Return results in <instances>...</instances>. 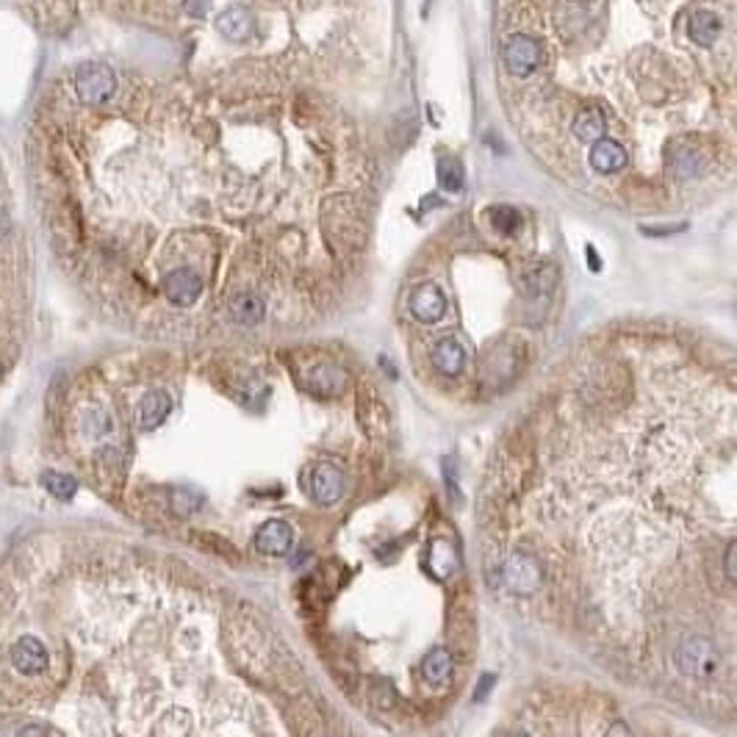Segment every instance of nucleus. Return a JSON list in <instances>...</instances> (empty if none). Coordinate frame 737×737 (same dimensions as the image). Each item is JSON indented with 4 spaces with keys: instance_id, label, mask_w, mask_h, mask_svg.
I'll return each instance as SVG.
<instances>
[{
    "instance_id": "nucleus-1",
    "label": "nucleus",
    "mask_w": 737,
    "mask_h": 737,
    "mask_svg": "<svg viewBox=\"0 0 737 737\" xmlns=\"http://www.w3.org/2000/svg\"><path fill=\"white\" fill-rule=\"evenodd\" d=\"M31 305V247L17 219V195L0 145V383L23 352Z\"/></svg>"
},
{
    "instance_id": "nucleus-2",
    "label": "nucleus",
    "mask_w": 737,
    "mask_h": 737,
    "mask_svg": "<svg viewBox=\"0 0 737 737\" xmlns=\"http://www.w3.org/2000/svg\"><path fill=\"white\" fill-rule=\"evenodd\" d=\"M227 641H230L233 660H236V665H238L241 671L253 673V677H264V673L272 668L275 654H272V649H269L267 635L261 632V627H258L253 619L238 616V619L230 624Z\"/></svg>"
},
{
    "instance_id": "nucleus-3",
    "label": "nucleus",
    "mask_w": 737,
    "mask_h": 737,
    "mask_svg": "<svg viewBox=\"0 0 737 737\" xmlns=\"http://www.w3.org/2000/svg\"><path fill=\"white\" fill-rule=\"evenodd\" d=\"M673 662H677L680 673L693 680H712L721 668V654L718 646L707 638H688L673 651Z\"/></svg>"
},
{
    "instance_id": "nucleus-4",
    "label": "nucleus",
    "mask_w": 737,
    "mask_h": 737,
    "mask_svg": "<svg viewBox=\"0 0 737 737\" xmlns=\"http://www.w3.org/2000/svg\"><path fill=\"white\" fill-rule=\"evenodd\" d=\"M161 291L172 305H177V308H189V305H195L197 297L203 294V280L195 269L177 267L161 278Z\"/></svg>"
},
{
    "instance_id": "nucleus-5",
    "label": "nucleus",
    "mask_w": 737,
    "mask_h": 737,
    "mask_svg": "<svg viewBox=\"0 0 737 737\" xmlns=\"http://www.w3.org/2000/svg\"><path fill=\"white\" fill-rule=\"evenodd\" d=\"M502 58H505V67H508L513 76L527 78V76H532V73L540 67L543 53H540V45H538L532 36L516 34V36L508 39V45H505V50H502Z\"/></svg>"
},
{
    "instance_id": "nucleus-6",
    "label": "nucleus",
    "mask_w": 737,
    "mask_h": 737,
    "mask_svg": "<svg viewBox=\"0 0 737 737\" xmlns=\"http://www.w3.org/2000/svg\"><path fill=\"white\" fill-rule=\"evenodd\" d=\"M299 380L319 397H333L344 389V372L333 360H317L299 366Z\"/></svg>"
},
{
    "instance_id": "nucleus-7",
    "label": "nucleus",
    "mask_w": 737,
    "mask_h": 737,
    "mask_svg": "<svg viewBox=\"0 0 737 737\" xmlns=\"http://www.w3.org/2000/svg\"><path fill=\"white\" fill-rule=\"evenodd\" d=\"M311 497L319 505H336L344 497V474L333 463H317L311 471Z\"/></svg>"
},
{
    "instance_id": "nucleus-8",
    "label": "nucleus",
    "mask_w": 737,
    "mask_h": 737,
    "mask_svg": "<svg viewBox=\"0 0 737 737\" xmlns=\"http://www.w3.org/2000/svg\"><path fill=\"white\" fill-rule=\"evenodd\" d=\"M502 582L513 593H532L540 585V566L538 560L527 555H513L508 563H502Z\"/></svg>"
},
{
    "instance_id": "nucleus-9",
    "label": "nucleus",
    "mask_w": 737,
    "mask_h": 737,
    "mask_svg": "<svg viewBox=\"0 0 737 737\" xmlns=\"http://www.w3.org/2000/svg\"><path fill=\"white\" fill-rule=\"evenodd\" d=\"M410 314H413V319H419L424 325H433L447 314V297L433 283L419 286L410 297Z\"/></svg>"
},
{
    "instance_id": "nucleus-10",
    "label": "nucleus",
    "mask_w": 737,
    "mask_h": 737,
    "mask_svg": "<svg viewBox=\"0 0 737 737\" xmlns=\"http://www.w3.org/2000/svg\"><path fill=\"white\" fill-rule=\"evenodd\" d=\"M291 543H294V530L283 519H272L256 532V549L267 558L286 555V551L291 549Z\"/></svg>"
},
{
    "instance_id": "nucleus-11",
    "label": "nucleus",
    "mask_w": 737,
    "mask_h": 737,
    "mask_svg": "<svg viewBox=\"0 0 737 737\" xmlns=\"http://www.w3.org/2000/svg\"><path fill=\"white\" fill-rule=\"evenodd\" d=\"M591 167L601 175H612L627 167V150L624 145H619L616 139H596L593 147H591Z\"/></svg>"
},
{
    "instance_id": "nucleus-12",
    "label": "nucleus",
    "mask_w": 737,
    "mask_h": 737,
    "mask_svg": "<svg viewBox=\"0 0 737 737\" xmlns=\"http://www.w3.org/2000/svg\"><path fill=\"white\" fill-rule=\"evenodd\" d=\"M253 15L247 9H241V6H230L225 9L219 17H217V28L225 39L230 42H247L253 36Z\"/></svg>"
},
{
    "instance_id": "nucleus-13",
    "label": "nucleus",
    "mask_w": 737,
    "mask_h": 737,
    "mask_svg": "<svg viewBox=\"0 0 737 737\" xmlns=\"http://www.w3.org/2000/svg\"><path fill=\"white\" fill-rule=\"evenodd\" d=\"M172 410V399L167 391H150L142 397L139 408H136V416H139V429H156L164 424V419L169 416Z\"/></svg>"
},
{
    "instance_id": "nucleus-14",
    "label": "nucleus",
    "mask_w": 737,
    "mask_h": 737,
    "mask_svg": "<svg viewBox=\"0 0 737 737\" xmlns=\"http://www.w3.org/2000/svg\"><path fill=\"white\" fill-rule=\"evenodd\" d=\"M433 366L439 368L441 375L455 378L463 372L466 366V349L460 347V341L455 338H439L433 347Z\"/></svg>"
},
{
    "instance_id": "nucleus-15",
    "label": "nucleus",
    "mask_w": 737,
    "mask_h": 737,
    "mask_svg": "<svg viewBox=\"0 0 737 737\" xmlns=\"http://www.w3.org/2000/svg\"><path fill=\"white\" fill-rule=\"evenodd\" d=\"M721 17L715 15V12H707V9H699L693 17H691V23H688V34H691V39L696 42V45H702V47H712L715 45V39L721 36Z\"/></svg>"
},
{
    "instance_id": "nucleus-16",
    "label": "nucleus",
    "mask_w": 737,
    "mask_h": 737,
    "mask_svg": "<svg viewBox=\"0 0 737 737\" xmlns=\"http://www.w3.org/2000/svg\"><path fill=\"white\" fill-rule=\"evenodd\" d=\"M264 314H267L264 299L256 294H236L230 299V317L238 325H258L264 319Z\"/></svg>"
},
{
    "instance_id": "nucleus-17",
    "label": "nucleus",
    "mask_w": 737,
    "mask_h": 737,
    "mask_svg": "<svg viewBox=\"0 0 737 737\" xmlns=\"http://www.w3.org/2000/svg\"><path fill=\"white\" fill-rule=\"evenodd\" d=\"M421 673L429 685H444L452 677V654L447 649H433L421 660Z\"/></svg>"
},
{
    "instance_id": "nucleus-18",
    "label": "nucleus",
    "mask_w": 737,
    "mask_h": 737,
    "mask_svg": "<svg viewBox=\"0 0 737 737\" xmlns=\"http://www.w3.org/2000/svg\"><path fill=\"white\" fill-rule=\"evenodd\" d=\"M604 128H607V119H604V114L599 108H582L577 114V119H574V126H571V131H574V136L580 142H596V139H601L604 136Z\"/></svg>"
},
{
    "instance_id": "nucleus-19",
    "label": "nucleus",
    "mask_w": 737,
    "mask_h": 737,
    "mask_svg": "<svg viewBox=\"0 0 737 737\" xmlns=\"http://www.w3.org/2000/svg\"><path fill=\"white\" fill-rule=\"evenodd\" d=\"M439 183H441L447 192H452V195L463 192V183H466L463 164L458 158H441V164H439Z\"/></svg>"
},
{
    "instance_id": "nucleus-20",
    "label": "nucleus",
    "mask_w": 737,
    "mask_h": 737,
    "mask_svg": "<svg viewBox=\"0 0 737 737\" xmlns=\"http://www.w3.org/2000/svg\"><path fill=\"white\" fill-rule=\"evenodd\" d=\"M488 217H490V225L505 236H513L521 230V214L513 206H494Z\"/></svg>"
},
{
    "instance_id": "nucleus-21",
    "label": "nucleus",
    "mask_w": 737,
    "mask_h": 737,
    "mask_svg": "<svg viewBox=\"0 0 737 737\" xmlns=\"http://www.w3.org/2000/svg\"><path fill=\"white\" fill-rule=\"evenodd\" d=\"M45 488L50 490V497H58V500H70L76 490H78V482L73 474H58V471H47L42 477Z\"/></svg>"
},
{
    "instance_id": "nucleus-22",
    "label": "nucleus",
    "mask_w": 737,
    "mask_h": 737,
    "mask_svg": "<svg viewBox=\"0 0 737 737\" xmlns=\"http://www.w3.org/2000/svg\"><path fill=\"white\" fill-rule=\"evenodd\" d=\"M527 286L532 294H549L551 288L558 286V267L555 264H543L538 269H532L527 275Z\"/></svg>"
},
{
    "instance_id": "nucleus-23",
    "label": "nucleus",
    "mask_w": 737,
    "mask_h": 737,
    "mask_svg": "<svg viewBox=\"0 0 737 737\" xmlns=\"http://www.w3.org/2000/svg\"><path fill=\"white\" fill-rule=\"evenodd\" d=\"M449 638L455 641V646H458L460 651H466V649L474 643V619L466 616V612H455V616H452Z\"/></svg>"
},
{
    "instance_id": "nucleus-24",
    "label": "nucleus",
    "mask_w": 737,
    "mask_h": 737,
    "mask_svg": "<svg viewBox=\"0 0 737 737\" xmlns=\"http://www.w3.org/2000/svg\"><path fill=\"white\" fill-rule=\"evenodd\" d=\"M673 172H677L680 177H696L699 156L693 150H677V156H673Z\"/></svg>"
},
{
    "instance_id": "nucleus-25",
    "label": "nucleus",
    "mask_w": 737,
    "mask_h": 737,
    "mask_svg": "<svg viewBox=\"0 0 737 737\" xmlns=\"http://www.w3.org/2000/svg\"><path fill=\"white\" fill-rule=\"evenodd\" d=\"M737 543L734 540H729V546H726V558H723V571H726V580H729V585H734L737 582Z\"/></svg>"
},
{
    "instance_id": "nucleus-26",
    "label": "nucleus",
    "mask_w": 737,
    "mask_h": 737,
    "mask_svg": "<svg viewBox=\"0 0 737 737\" xmlns=\"http://www.w3.org/2000/svg\"><path fill=\"white\" fill-rule=\"evenodd\" d=\"M183 9H187V15H192V17H203L208 9V0H183Z\"/></svg>"
},
{
    "instance_id": "nucleus-27",
    "label": "nucleus",
    "mask_w": 737,
    "mask_h": 737,
    "mask_svg": "<svg viewBox=\"0 0 737 737\" xmlns=\"http://www.w3.org/2000/svg\"><path fill=\"white\" fill-rule=\"evenodd\" d=\"M494 682H497V677H494V673H488V677H485V680L480 682V688H477V702L485 699V693L490 691V685H494Z\"/></svg>"
},
{
    "instance_id": "nucleus-28",
    "label": "nucleus",
    "mask_w": 737,
    "mask_h": 737,
    "mask_svg": "<svg viewBox=\"0 0 737 737\" xmlns=\"http://www.w3.org/2000/svg\"><path fill=\"white\" fill-rule=\"evenodd\" d=\"M588 258H591V269L599 272V258H596V250L593 247H588Z\"/></svg>"
}]
</instances>
